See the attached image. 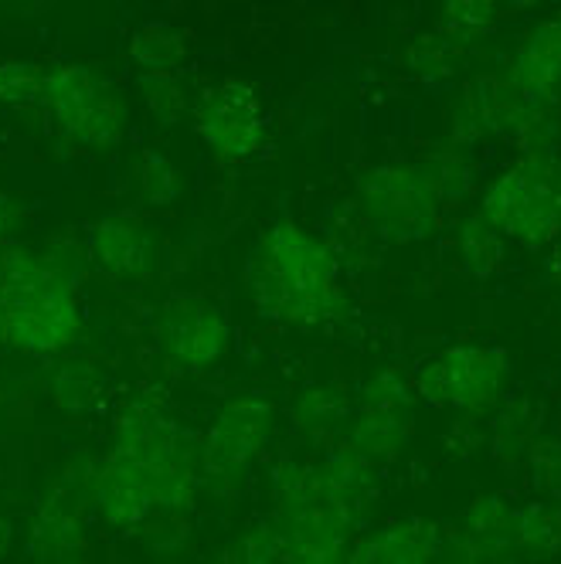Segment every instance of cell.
Listing matches in <instances>:
<instances>
[{
  "instance_id": "13",
  "label": "cell",
  "mask_w": 561,
  "mask_h": 564,
  "mask_svg": "<svg viewBox=\"0 0 561 564\" xmlns=\"http://www.w3.org/2000/svg\"><path fill=\"white\" fill-rule=\"evenodd\" d=\"M446 528H439L432 520L402 517L391 520L375 538H368L357 547V561H388V564H419L446 557Z\"/></svg>"
},
{
  "instance_id": "10",
  "label": "cell",
  "mask_w": 561,
  "mask_h": 564,
  "mask_svg": "<svg viewBox=\"0 0 561 564\" xmlns=\"http://www.w3.org/2000/svg\"><path fill=\"white\" fill-rule=\"evenodd\" d=\"M446 551L466 561H504L517 554V510L497 497H484L466 507L453 528H446Z\"/></svg>"
},
{
  "instance_id": "12",
  "label": "cell",
  "mask_w": 561,
  "mask_h": 564,
  "mask_svg": "<svg viewBox=\"0 0 561 564\" xmlns=\"http://www.w3.org/2000/svg\"><path fill=\"white\" fill-rule=\"evenodd\" d=\"M510 86L535 106L551 102L561 93V14L544 18L517 48L507 72Z\"/></svg>"
},
{
  "instance_id": "27",
  "label": "cell",
  "mask_w": 561,
  "mask_h": 564,
  "mask_svg": "<svg viewBox=\"0 0 561 564\" xmlns=\"http://www.w3.org/2000/svg\"><path fill=\"white\" fill-rule=\"evenodd\" d=\"M500 4H507V8H514V11H528V8H538L541 0H500Z\"/></svg>"
},
{
  "instance_id": "20",
  "label": "cell",
  "mask_w": 561,
  "mask_h": 564,
  "mask_svg": "<svg viewBox=\"0 0 561 564\" xmlns=\"http://www.w3.org/2000/svg\"><path fill=\"white\" fill-rule=\"evenodd\" d=\"M460 48H463V42L435 31L429 37H419V42L409 48V65H412V72H419L425 78H446V75H453V68L460 62Z\"/></svg>"
},
{
  "instance_id": "15",
  "label": "cell",
  "mask_w": 561,
  "mask_h": 564,
  "mask_svg": "<svg viewBox=\"0 0 561 564\" xmlns=\"http://www.w3.org/2000/svg\"><path fill=\"white\" fill-rule=\"evenodd\" d=\"M561 551V507L554 500H535L517 510V554L554 557Z\"/></svg>"
},
{
  "instance_id": "8",
  "label": "cell",
  "mask_w": 561,
  "mask_h": 564,
  "mask_svg": "<svg viewBox=\"0 0 561 564\" xmlns=\"http://www.w3.org/2000/svg\"><path fill=\"white\" fill-rule=\"evenodd\" d=\"M412 432V394L391 375H378L365 388V405L347 429V453L360 463L395 456Z\"/></svg>"
},
{
  "instance_id": "19",
  "label": "cell",
  "mask_w": 561,
  "mask_h": 564,
  "mask_svg": "<svg viewBox=\"0 0 561 564\" xmlns=\"http://www.w3.org/2000/svg\"><path fill=\"white\" fill-rule=\"evenodd\" d=\"M31 551L37 557H72V551H83V528L72 513L48 507L34 523Z\"/></svg>"
},
{
  "instance_id": "16",
  "label": "cell",
  "mask_w": 561,
  "mask_h": 564,
  "mask_svg": "<svg viewBox=\"0 0 561 564\" xmlns=\"http://www.w3.org/2000/svg\"><path fill=\"white\" fill-rule=\"evenodd\" d=\"M130 58L143 68V72H177L181 62L187 58V42L184 34L171 24H143L133 42H130Z\"/></svg>"
},
{
  "instance_id": "7",
  "label": "cell",
  "mask_w": 561,
  "mask_h": 564,
  "mask_svg": "<svg viewBox=\"0 0 561 564\" xmlns=\"http://www.w3.org/2000/svg\"><path fill=\"white\" fill-rule=\"evenodd\" d=\"M194 127L225 160H246L266 140L262 99L249 83H222L205 89L194 106Z\"/></svg>"
},
{
  "instance_id": "14",
  "label": "cell",
  "mask_w": 561,
  "mask_h": 564,
  "mask_svg": "<svg viewBox=\"0 0 561 564\" xmlns=\"http://www.w3.org/2000/svg\"><path fill=\"white\" fill-rule=\"evenodd\" d=\"M93 252L109 272L137 275L147 269L150 238L133 215H109L99 221V228L93 235Z\"/></svg>"
},
{
  "instance_id": "2",
  "label": "cell",
  "mask_w": 561,
  "mask_h": 564,
  "mask_svg": "<svg viewBox=\"0 0 561 564\" xmlns=\"http://www.w3.org/2000/svg\"><path fill=\"white\" fill-rule=\"evenodd\" d=\"M78 330L68 279L31 252H0V337L21 350H62Z\"/></svg>"
},
{
  "instance_id": "11",
  "label": "cell",
  "mask_w": 561,
  "mask_h": 564,
  "mask_svg": "<svg viewBox=\"0 0 561 564\" xmlns=\"http://www.w3.org/2000/svg\"><path fill=\"white\" fill-rule=\"evenodd\" d=\"M228 327L218 306L202 300H177L164 313V344L184 368H208L222 357Z\"/></svg>"
},
{
  "instance_id": "17",
  "label": "cell",
  "mask_w": 561,
  "mask_h": 564,
  "mask_svg": "<svg viewBox=\"0 0 561 564\" xmlns=\"http://www.w3.org/2000/svg\"><path fill=\"white\" fill-rule=\"evenodd\" d=\"M460 246H463V259H466L470 272L479 279L494 275L504 262V231L484 212L466 221V228L460 235Z\"/></svg>"
},
{
  "instance_id": "22",
  "label": "cell",
  "mask_w": 561,
  "mask_h": 564,
  "mask_svg": "<svg viewBox=\"0 0 561 564\" xmlns=\"http://www.w3.org/2000/svg\"><path fill=\"white\" fill-rule=\"evenodd\" d=\"M140 89L153 116H160L164 123H177V116L184 112V89L177 83V72H143Z\"/></svg>"
},
{
  "instance_id": "4",
  "label": "cell",
  "mask_w": 561,
  "mask_h": 564,
  "mask_svg": "<svg viewBox=\"0 0 561 564\" xmlns=\"http://www.w3.org/2000/svg\"><path fill=\"white\" fill-rule=\"evenodd\" d=\"M357 194L371 225L395 241L425 238L443 212V194L425 164L371 167L360 177Z\"/></svg>"
},
{
  "instance_id": "25",
  "label": "cell",
  "mask_w": 561,
  "mask_h": 564,
  "mask_svg": "<svg viewBox=\"0 0 561 564\" xmlns=\"http://www.w3.org/2000/svg\"><path fill=\"white\" fill-rule=\"evenodd\" d=\"M177 187H181L177 171L168 164L164 156L150 153L147 164H143V191H147V197L153 200V205H168V200L177 194Z\"/></svg>"
},
{
  "instance_id": "23",
  "label": "cell",
  "mask_w": 561,
  "mask_h": 564,
  "mask_svg": "<svg viewBox=\"0 0 561 564\" xmlns=\"http://www.w3.org/2000/svg\"><path fill=\"white\" fill-rule=\"evenodd\" d=\"M425 171L432 174V181H435L439 194H443V200L446 197H460L470 187V181H473V171L466 164V156L460 150H453V147L443 150V153H435V156H429Z\"/></svg>"
},
{
  "instance_id": "21",
  "label": "cell",
  "mask_w": 561,
  "mask_h": 564,
  "mask_svg": "<svg viewBox=\"0 0 561 564\" xmlns=\"http://www.w3.org/2000/svg\"><path fill=\"white\" fill-rule=\"evenodd\" d=\"M45 68L34 62H0V102L31 106L42 102Z\"/></svg>"
},
{
  "instance_id": "9",
  "label": "cell",
  "mask_w": 561,
  "mask_h": 564,
  "mask_svg": "<svg viewBox=\"0 0 561 564\" xmlns=\"http://www.w3.org/2000/svg\"><path fill=\"white\" fill-rule=\"evenodd\" d=\"M272 432V409L259 398H238L218 415L208 435V466L222 476L242 473Z\"/></svg>"
},
{
  "instance_id": "6",
  "label": "cell",
  "mask_w": 561,
  "mask_h": 564,
  "mask_svg": "<svg viewBox=\"0 0 561 564\" xmlns=\"http://www.w3.org/2000/svg\"><path fill=\"white\" fill-rule=\"evenodd\" d=\"M42 102L55 112L65 137L93 147H109L119 140L123 112L112 93L86 65H52L45 68Z\"/></svg>"
},
{
  "instance_id": "24",
  "label": "cell",
  "mask_w": 561,
  "mask_h": 564,
  "mask_svg": "<svg viewBox=\"0 0 561 564\" xmlns=\"http://www.w3.org/2000/svg\"><path fill=\"white\" fill-rule=\"evenodd\" d=\"M531 469H535L538 487L551 500H558L561 497V442H538L531 449Z\"/></svg>"
},
{
  "instance_id": "18",
  "label": "cell",
  "mask_w": 561,
  "mask_h": 564,
  "mask_svg": "<svg viewBox=\"0 0 561 564\" xmlns=\"http://www.w3.org/2000/svg\"><path fill=\"white\" fill-rule=\"evenodd\" d=\"M500 0H443V14H439V31L470 45L484 37L497 21Z\"/></svg>"
},
{
  "instance_id": "26",
  "label": "cell",
  "mask_w": 561,
  "mask_h": 564,
  "mask_svg": "<svg viewBox=\"0 0 561 564\" xmlns=\"http://www.w3.org/2000/svg\"><path fill=\"white\" fill-rule=\"evenodd\" d=\"M14 218H18V212H14V205L11 200L0 194V246L11 238V225H14Z\"/></svg>"
},
{
  "instance_id": "3",
  "label": "cell",
  "mask_w": 561,
  "mask_h": 564,
  "mask_svg": "<svg viewBox=\"0 0 561 564\" xmlns=\"http://www.w3.org/2000/svg\"><path fill=\"white\" fill-rule=\"evenodd\" d=\"M484 212L507 238L528 249H544L561 231V167L538 147L504 171L484 194Z\"/></svg>"
},
{
  "instance_id": "5",
  "label": "cell",
  "mask_w": 561,
  "mask_h": 564,
  "mask_svg": "<svg viewBox=\"0 0 561 564\" xmlns=\"http://www.w3.org/2000/svg\"><path fill=\"white\" fill-rule=\"evenodd\" d=\"M510 357L494 347H446L419 365V391L443 409L484 412L504 394Z\"/></svg>"
},
{
  "instance_id": "1",
  "label": "cell",
  "mask_w": 561,
  "mask_h": 564,
  "mask_svg": "<svg viewBox=\"0 0 561 564\" xmlns=\"http://www.w3.org/2000/svg\"><path fill=\"white\" fill-rule=\"evenodd\" d=\"M246 279L259 313L276 324L313 327L341 306L331 252L293 221H276L256 241Z\"/></svg>"
}]
</instances>
